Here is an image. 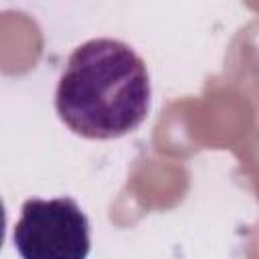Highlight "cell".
Wrapping results in <instances>:
<instances>
[{
    "label": "cell",
    "instance_id": "1",
    "mask_svg": "<svg viewBox=\"0 0 259 259\" xmlns=\"http://www.w3.org/2000/svg\"><path fill=\"white\" fill-rule=\"evenodd\" d=\"M150 75L144 59L115 38H91L77 47L57 85L61 121L87 140L121 138L150 111Z\"/></svg>",
    "mask_w": 259,
    "mask_h": 259
},
{
    "label": "cell",
    "instance_id": "2",
    "mask_svg": "<svg viewBox=\"0 0 259 259\" xmlns=\"http://www.w3.org/2000/svg\"><path fill=\"white\" fill-rule=\"evenodd\" d=\"M12 241L24 259H85L91 249L89 219L69 196L28 198Z\"/></svg>",
    "mask_w": 259,
    "mask_h": 259
}]
</instances>
